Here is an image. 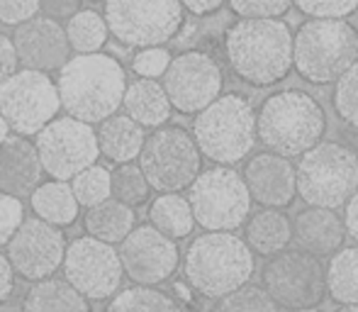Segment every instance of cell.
<instances>
[{
	"label": "cell",
	"instance_id": "9c48e42d",
	"mask_svg": "<svg viewBox=\"0 0 358 312\" xmlns=\"http://www.w3.org/2000/svg\"><path fill=\"white\" fill-rule=\"evenodd\" d=\"M139 166L154 190L180 193L203 173V152L188 129L180 125H164L146 137Z\"/></svg>",
	"mask_w": 358,
	"mask_h": 312
},
{
	"label": "cell",
	"instance_id": "f546056e",
	"mask_svg": "<svg viewBox=\"0 0 358 312\" xmlns=\"http://www.w3.org/2000/svg\"><path fill=\"white\" fill-rule=\"evenodd\" d=\"M105 312H183V305L156 285L134 283L132 288L117 290L110 298Z\"/></svg>",
	"mask_w": 358,
	"mask_h": 312
},
{
	"label": "cell",
	"instance_id": "52a82bcc",
	"mask_svg": "<svg viewBox=\"0 0 358 312\" xmlns=\"http://www.w3.org/2000/svg\"><path fill=\"white\" fill-rule=\"evenodd\" d=\"M358 190V154L341 142H320L297 164V198L339 210Z\"/></svg>",
	"mask_w": 358,
	"mask_h": 312
},
{
	"label": "cell",
	"instance_id": "f35d334b",
	"mask_svg": "<svg viewBox=\"0 0 358 312\" xmlns=\"http://www.w3.org/2000/svg\"><path fill=\"white\" fill-rule=\"evenodd\" d=\"M24 222V205L20 198L0 190V246H8L17 227Z\"/></svg>",
	"mask_w": 358,
	"mask_h": 312
},
{
	"label": "cell",
	"instance_id": "d6a6232c",
	"mask_svg": "<svg viewBox=\"0 0 358 312\" xmlns=\"http://www.w3.org/2000/svg\"><path fill=\"white\" fill-rule=\"evenodd\" d=\"M151 183L144 176L142 166L132 164H120L117 169L113 171V198L122 200V203L132 205H144L151 195Z\"/></svg>",
	"mask_w": 358,
	"mask_h": 312
},
{
	"label": "cell",
	"instance_id": "4dcf8cb0",
	"mask_svg": "<svg viewBox=\"0 0 358 312\" xmlns=\"http://www.w3.org/2000/svg\"><path fill=\"white\" fill-rule=\"evenodd\" d=\"M66 34L76 54H95L108 42L110 27L105 15L95 10H80L66 22Z\"/></svg>",
	"mask_w": 358,
	"mask_h": 312
},
{
	"label": "cell",
	"instance_id": "2e32d148",
	"mask_svg": "<svg viewBox=\"0 0 358 312\" xmlns=\"http://www.w3.org/2000/svg\"><path fill=\"white\" fill-rule=\"evenodd\" d=\"M66 249L69 244L62 227H54L39 218H24V222L5 246V254L20 278L37 283L52 278L62 269Z\"/></svg>",
	"mask_w": 358,
	"mask_h": 312
},
{
	"label": "cell",
	"instance_id": "e575fe53",
	"mask_svg": "<svg viewBox=\"0 0 358 312\" xmlns=\"http://www.w3.org/2000/svg\"><path fill=\"white\" fill-rule=\"evenodd\" d=\"M331 105L341 122L349 125L351 129H358V62L336 80Z\"/></svg>",
	"mask_w": 358,
	"mask_h": 312
},
{
	"label": "cell",
	"instance_id": "7bdbcfd3",
	"mask_svg": "<svg viewBox=\"0 0 358 312\" xmlns=\"http://www.w3.org/2000/svg\"><path fill=\"white\" fill-rule=\"evenodd\" d=\"M15 288V269L10 264L8 254H0V308L10 300Z\"/></svg>",
	"mask_w": 358,
	"mask_h": 312
},
{
	"label": "cell",
	"instance_id": "44dd1931",
	"mask_svg": "<svg viewBox=\"0 0 358 312\" xmlns=\"http://www.w3.org/2000/svg\"><path fill=\"white\" fill-rule=\"evenodd\" d=\"M44 173L37 144H32L22 134H10L0 144V190L22 198L32 195Z\"/></svg>",
	"mask_w": 358,
	"mask_h": 312
},
{
	"label": "cell",
	"instance_id": "8fae6325",
	"mask_svg": "<svg viewBox=\"0 0 358 312\" xmlns=\"http://www.w3.org/2000/svg\"><path fill=\"white\" fill-rule=\"evenodd\" d=\"M180 0H105V20L117 42L134 49L164 47L180 32Z\"/></svg>",
	"mask_w": 358,
	"mask_h": 312
},
{
	"label": "cell",
	"instance_id": "bcb514c9",
	"mask_svg": "<svg viewBox=\"0 0 358 312\" xmlns=\"http://www.w3.org/2000/svg\"><path fill=\"white\" fill-rule=\"evenodd\" d=\"M173 290H176V295H178V300H183L185 305H193V293H190L193 288H190L188 283H176Z\"/></svg>",
	"mask_w": 358,
	"mask_h": 312
},
{
	"label": "cell",
	"instance_id": "4fadbf2b",
	"mask_svg": "<svg viewBox=\"0 0 358 312\" xmlns=\"http://www.w3.org/2000/svg\"><path fill=\"white\" fill-rule=\"evenodd\" d=\"M44 173L57 180H73L98 161L100 144L93 125L76 118H57L34 137Z\"/></svg>",
	"mask_w": 358,
	"mask_h": 312
},
{
	"label": "cell",
	"instance_id": "8992f818",
	"mask_svg": "<svg viewBox=\"0 0 358 312\" xmlns=\"http://www.w3.org/2000/svg\"><path fill=\"white\" fill-rule=\"evenodd\" d=\"M358 62V29L349 20L312 17L297 27L295 71L312 85L336 83Z\"/></svg>",
	"mask_w": 358,
	"mask_h": 312
},
{
	"label": "cell",
	"instance_id": "cb8c5ba5",
	"mask_svg": "<svg viewBox=\"0 0 358 312\" xmlns=\"http://www.w3.org/2000/svg\"><path fill=\"white\" fill-rule=\"evenodd\" d=\"M244 239L254 249V254L271 259L278 251L290 246L292 241V220L283 210L264 208L254 213L244 225Z\"/></svg>",
	"mask_w": 358,
	"mask_h": 312
},
{
	"label": "cell",
	"instance_id": "836d02e7",
	"mask_svg": "<svg viewBox=\"0 0 358 312\" xmlns=\"http://www.w3.org/2000/svg\"><path fill=\"white\" fill-rule=\"evenodd\" d=\"M73 193L83 208H93V205L105 203L113 198V173L105 166H88L73 178Z\"/></svg>",
	"mask_w": 358,
	"mask_h": 312
},
{
	"label": "cell",
	"instance_id": "74e56055",
	"mask_svg": "<svg viewBox=\"0 0 358 312\" xmlns=\"http://www.w3.org/2000/svg\"><path fill=\"white\" fill-rule=\"evenodd\" d=\"M236 17H283L292 0H227Z\"/></svg>",
	"mask_w": 358,
	"mask_h": 312
},
{
	"label": "cell",
	"instance_id": "d590c367",
	"mask_svg": "<svg viewBox=\"0 0 358 312\" xmlns=\"http://www.w3.org/2000/svg\"><path fill=\"white\" fill-rule=\"evenodd\" d=\"M297 10L307 17L344 20L358 10V0H292Z\"/></svg>",
	"mask_w": 358,
	"mask_h": 312
},
{
	"label": "cell",
	"instance_id": "ba28073f",
	"mask_svg": "<svg viewBox=\"0 0 358 312\" xmlns=\"http://www.w3.org/2000/svg\"><path fill=\"white\" fill-rule=\"evenodd\" d=\"M195 222L208 232H234L251 218V198L246 180L231 166H215L195 178L188 188Z\"/></svg>",
	"mask_w": 358,
	"mask_h": 312
},
{
	"label": "cell",
	"instance_id": "4316f807",
	"mask_svg": "<svg viewBox=\"0 0 358 312\" xmlns=\"http://www.w3.org/2000/svg\"><path fill=\"white\" fill-rule=\"evenodd\" d=\"M134 222H137L134 208L117 198H108L105 203L93 205L85 210L83 218L85 232L95 239L108 241V244H122L134 229Z\"/></svg>",
	"mask_w": 358,
	"mask_h": 312
},
{
	"label": "cell",
	"instance_id": "5bb4252c",
	"mask_svg": "<svg viewBox=\"0 0 358 312\" xmlns=\"http://www.w3.org/2000/svg\"><path fill=\"white\" fill-rule=\"evenodd\" d=\"M64 278L88 300H108L120 290L124 266L115 244L95 236H78L69 244L64 259Z\"/></svg>",
	"mask_w": 358,
	"mask_h": 312
},
{
	"label": "cell",
	"instance_id": "681fc988",
	"mask_svg": "<svg viewBox=\"0 0 358 312\" xmlns=\"http://www.w3.org/2000/svg\"><path fill=\"white\" fill-rule=\"evenodd\" d=\"M290 312H320L317 308H310V310H290Z\"/></svg>",
	"mask_w": 358,
	"mask_h": 312
},
{
	"label": "cell",
	"instance_id": "f907efd6",
	"mask_svg": "<svg viewBox=\"0 0 358 312\" xmlns=\"http://www.w3.org/2000/svg\"><path fill=\"white\" fill-rule=\"evenodd\" d=\"M93 3H98V0H93ZM103 3H105V0H103Z\"/></svg>",
	"mask_w": 358,
	"mask_h": 312
},
{
	"label": "cell",
	"instance_id": "7dc6e473",
	"mask_svg": "<svg viewBox=\"0 0 358 312\" xmlns=\"http://www.w3.org/2000/svg\"><path fill=\"white\" fill-rule=\"evenodd\" d=\"M10 129H13V127L8 125V120H5L3 115H0V144H3L5 139L10 137Z\"/></svg>",
	"mask_w": 358,
	"mask_h": 312
},
{
	"label": "cell",
	"instance_id": "f6af8a7d",
	"mask_svg": "<svg viewBox=\"0 0 358 312\" xmlns=\"http://www.w3.org/2000/svg\"><path fill=\"white\" fill-rule=\"evenodd\" d=\"M344 225H346V234L354 239V244H358V190L351 195V200L344 205Z\"/></svg>",
	"mask_w": 358,
	"mask_h": 312
},
{
	"label": "cell",
	"instance_id": "e0dca14e",
	"mask_svg": "<svg viewBox=\"0 0 358 312\" xmlns=\"http://www.w3.org/2000/svg\"><path fill=\"white\" fill-rule=\"evenodd\" d=\"M120 259L124 276L137 285H161L173 278L180 264V249L176 239L156 229L154 225H139L120 244Z\"/></svg>",
	"mask_w": 358,
	"mask_h": 312
},
{
	"label": "cell",
	"instance_id": "30bf717a",
	"mask_svg": "<svg viewBox=\"0 0 358 312\" xmlns=\"http://www.w3.org/2000/svg\"><path fill=\"white\" fill-rule=\"evenodd\" d=\"M261 285L283 310L320 308L327 298V266L310 251L283 249L261 266Z\"/></svg>",
	"mask_w": 358,
	"mask_h": 312
},
{
	"label": "cell",
	"instance_id": "277c9868",
	"mask_svg": "<svg viewBox=\"0 0 358 312\" xmlns=\"http://www.w3.org/2000/svg\"><path fill=\"white\" fill-rule=\"evenodd\" d=\"M254 249L231 232H205L188 244L183 256L185 283L203 298H222L254 276Z\"/></svg>",
	"mask_w": 358,
	"mask_h": 312
},
{
	"label": "cell",
	"instance_id": "484cf974",
	"mask_svg": "<svg viewBox=\"0 0 358 312\" xmlns=\"http://www.w3.org/2000/svg\"><path fill=\"white\" fill-rule=\"evenodd\" d=\"M22 312H93L90 300L66 278H44L32 283L22 300Z\"/></svg>",
	"mask_w": 358,
	"mask_h": 312
},
{
	"label": "cell",
	"instance_id": "1f68e13d",
	"mask_svg": "<svg viewBox=\"0 0 358 312\" xmlns=\"http://www.w3.org/2000/svg\"><path fill=\"white\" fill-rule=\"evenodd\" d=\"M210 312H280V305L271 298L264 285L246 283L217 298Z\"/></svg>",
	"mask_w": 358,
	"mask_h": 312
},
{
	"label": "cell",
	"instance_id": "f1b7e54d",
	"mask_svg": "<svg viewBox=\"0 0 358 312\" xmlns=\"http://www.w3.org/2000/svg\"><path fill=\"white\" fill-rule=\"evenodd\" d=\"M327 290L339 305H358V244L339 249L327 264Z\"/></svg>",
	"mask_w": 358,
	"mask_h": 312
},
{
	"label": "cell",
	"instance_id": "6da1fadb",
	"mask_svg": "<svg viewBox=\"0 0 358 312\" xmlns=\"http://www.w3.org/2000/svg\"><path fill=\"white\" fill-rule=\"evenodd\" d=\"M231 73L254 88H271L295 69V34L278 17H241L224 32Z\"/></svg>",
	"mask_w": 358,
	"mask_h": 312
},
{
	"label": "cell",
	"instance_id": "b9f144b4",
	"mask_svg": "<svg viewBox=\"0 0 358 312\" xmlns=\"http://www.w3.org/2000/svg\"><path fill=\"white\" fill-rule=\"evenodd\" d=\"M83 10V0H42L44 17L52 20H71L76 13Z\"/></svg>",
	"mask_w": 358,
	"mask_h": 312
},
{
	"label": "cell",
	"instance_id": "ab89813d",
	"mask_svg": "<svg viewBox=\"0 0 358 312\" xmlns=\"http://www.w3.org/2000/svg\"><path fill=\"white\" fill-rule=\"evenodd\" d=\"M42 0H0V22L8 27H20L27 20L37 17Z\"/></svg>",
	"mask_w": 358,
	"mask_h": 312
},
{
	"label": "cell",
	"instance_id": "9a60e30c",
	"mask_svg": "<svg viewBox=\"0 0 358 312\" xmlns=\"http://www.w3.org/2000/svg\"><path fill=\"white\" fill-rule=\"evenodd\" d=\"M161 83L169 93L173 110L183 115H198L222 95L224 73L210 54L188 49L171 59V66Z\"/></svg>",
	"mask_w": 358,
	"mask_h": 312
},
{
	"label": "cell",
	"instance_id": "ee69618b",
	"mask_svg": "<svg viewBox=\"0 0 358 312\" xmlns=\"http://www.w3.org/2000/svg\"><path fill=\"white\" fill-rule=\"evenodd\" d=\"M183 8L188 13H193L195 17H208V15H215L227 0H180Z\"/></svg>",
	"mask_w": 358,
	"mask_h": 312
},
{
	"label": "cell",
	"instance_id": "ffe728a7",
	"mask_svg": "<svg viewBox=\"0 0 358 312\" xmlns=\"http://www.w3.org/2000/svg\"><path fill=\"white\" fill-rule=\"evenodd\" d=\"M346 236L344 218L336 215V210L307 205L292 220V241L320 259H331L336 251L344 249Z\"/></svg>",
	"mask_w": 358,
	"mask_h": 312
},
{
	"label": "cell",
	"instance_id": "8d00e7d4",
	"mask_svg": "<svg viewBox=\"0 0 358 312\" xmlns=\"http://www.w3.org/2000/svg\"><path fill=\"white\" fill-rule=\"evenodd\" d=\"M171 52L166 47H146L139 49L132 59V71L142 78H164L171 66Z\"/></svg>",
	"mask_w": 358,
	"mask_h": 312
},
{
	"label": "cell",
	"instance_id": "d4e9b609",
	"mask_svg": "<svg viewBox=\"0 0 358 312\" xmlns=\"http://www.w3.org/2000/svg\"><path fill=\"white\" fill-rule=\"evenodd\" d=\"M29 205H32L34 215L44 222L54 225V227H71L78 220L80 203L73 193V185L69 180H44L34 188L29 195Z\"/></svg>",
	"mask_w": 358,
	"mask_h": 312
},
{
	"label": "cell",
	"instance_id": "603a6c76",
	"mask_svg": "<svg viewBox=\"0 0 358 312\" xmlns=\"http://www.w3.org/2000/svg\"><path fill=\"white\" fill-rule=\"evenodd\" d=\"M100 154L113 164H132L146 144V129L127 113L103 120L98 127Z\"/></svg>",
	"mask_w": 358,
	"mask_h": 312
},
{
	"label": "cell",
	"instance_id": "7c38bea8",
	"mask_svg": "<svg viewBox=\"0 0 358 312\" xmlns=\"http://www.w3.org/2000/svg\"><path fill=\"white\" fill-rule=\"evenodd\" d=\"M59 85L44 71L20 69L0 83V115L8 120L15 134H39L62 110Z\"/></svg>",
	"mask_w": 358,
	"mask_h": 312
},
{
	"label": "cell",
	"instance_id": "7402d4cb",
	"mask_svg": "<svg viewBox=\"0 0 358 312\" xmlns=\"http://www.w3.org/2000/svg\"><path fill=\"white\" fill-rule=\"evenodd\" d=\"M122 108L144 129H159L169 125L173 105H171L164 83H159L156 78H137L127 85Z\"/></svg>",
	"mask_w": 358,
	"mask_h": 312
},
{
	"label": "cell",
	"instance_id": "3957f363",
	"mask_svg": "<svg viewBox=\"0 0 358 312\" xmlns=\"http://www.w3.org/2000/svg\"><path fill=\"white\" fill-rule=\"evenodd\" d=\"M259 142L280 156H302L327 134V113L315 95L285 88L268 95L256 113Z\"/></svg>",
	"mask_w": 358,
	"mask_h": 312
},
{
	"label": "cell",
	"instance_id": "d6986e66",
	"mask_svg": "<svg viewBox=\"0 0 358 312\" xmlns=\"http://www.w3.org/2000/svg\"><path fill=\"white\" fill-rule=\"evenodd\" d=\"M241 176H244L254 203H259L261 208L285 210L295 203L297 169L287 156L261 152L246 161Z\"/></svg>",
	"mask_w": 358,
	"mask_h": 312
},
{
	"label": "cell",
	"instance_id": "ac0fdd59",
	"mask_svg": "<svg viewBox=\"0 0 358 312\" xmlns=\"http://www.w3.org/2000/svg\"><path fill=\"white\" fill-rule=\"evenodd\" d=\"M15 49L20 54V64L34 71H59L71 59V42L66 27L52 17H32L15 27Z\"/></svg>",
	"mask_w": 358,
	"mask_h": 312
},
{
	"label": "cell",
	"instance_id": "60d3db41",
	"mask_svg": "<svg viewBox=\"0 0 358 312\" xmlns=\"http://www.w3.org/2000/svg\"><path fill=\"white\" fill-rule=\"evenodd\" d=\"M17 66H20V54L15 49L13 37L0 34V83L8 80L13 73H17L20 71Z\"/></svg>",
	"mask_w": 358,
	"mask_h": 312
},
{
	"label": "cell",
	"instance_id": "7a4b0ae2",
	"mask_svg": "<svg viewBox=\"0 0 358 312\" xmlns=\"http://www.w3.org/2000/svg\"><path fill=\"white\" fill-rule=\"evenodd\" d=\"M59 95L71 118L88 125L117 115L127 93V73L115 57L103 52L76 54L59 69Z\"/></svg>",
	"mask_w": 358,
	"mask_h": 312
},
{
	"label": "cell",
	"instance_id": "83f0119b",
	"mask_svg": "<svg viewBox=\"0 0 358 312\" xmlns=\"http://www.w3.org/2000/svg\"><path fill=\"white\" fill-rule=\"evenodd\" d=\"M149 222L171 239H185L195 229V215L190 200L178 193H161L149 205Z\"/></svg>",
	"mask_w": 358,
	"mask_h": 312
},
{
	"label": "cell",
	"instance_id": "c3c4849f",
	"mask_svg": "<svg viewBox=\"0 0 358 312\" xmlns=\"http://www.w3.org/2000/svg\"><path fill=\"white\" fill-rule=\"evenodd\" d=\"M336 312H358V305H341Z\"/></svg>",
	"mask_w": 358,
	"mask_h": 312
},
{
	"label": "cell",
	"instance_id": "5b68a950",
	"mask_svg": "<svg viewBox=\"0 0 358 312\" xmlns=\"http://www.w3.org/2000/svg\"><path fill=\"white\" fill-rule=\"evenodd\" d=\"M193 137L205 159L217 166H231L254 152L259 129L256 110L239 93L220 95L193 120Z\"/></svg>",
	"mask_w": 358,
	"mask_h": 312
}]
</instances>
